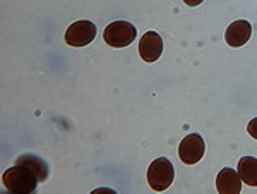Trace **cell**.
<instances>
[{
  "instance_id": "obj_1",
  "label": "cell",
  "mask_w": 257,
  "mask_h": 194,
  "mask_svg": "<svg viewBox=\"0 0 257 194\" xmlns=\"http://www.w3.org/2000/svg\"><path fill=\"white\" fill-rule=\"evenodd\" d=\"M2 182L6 185L7 191L14 194H30L36 189L40 180L36 179V175L28 167L16 163L14 167L7 168L4 172Z\"/></svg>"
},
{
  "instance_id": "obj_2",
  "label": "cell",
  "mask_w": 257,
  "mask_h": 194,
  "mask_svg": "<svg viewBox=\"0 0 257 194\" xmlns=\"http://www.w3.org/2000/svg\"><path fill=\"white\" fill-rule=\"evenodd\" d=\"M173 180H175V168L165 156L156 158L148 167V184L153 191H167Z\"/></svg>"
},
{
  "instance_id": "obj_3",
  "label": "cell",
  "mask_w": 257,
  "mask_h": 194,
  "mask_svg": "<svg viewBox=\"0 0 257 194\" xmlns=\"http://www.w3.org/2000/svg\"><path fill=\"white\" fill-rule=\"evenodd\" d=\"M136 35H138V30H136V26L132 23H128V21H113V23L106 26L103 38H105V43L110 45V47L123 48L134 43Z\"/></svg>"
},
{
  "instance_id": "obj_4",
  "label": "cell",
  "mask_w": 257,
  "mask_h": 194,
  "mask_svg": "<svg viewBox=\"0 0 257 194\" xmlns=\"http://www.w3.org/2000/svg\"><path fill=\"white\" fill-rule=\"evenodd\" d=\"M96 36V26L91 21H77L65 31V43L70 47H86Z\"/></svg>"
},
{
  "instance_id": "obj_5",
  "label": "cell",
  "mask_w": 257,
  "mask_h": 194,
  "mask_svg": "<svg viewBox=\"0 0 257 194\" xmlns=\"http://www.w3.org/2000/svg\"><path fill=\"white\" fill-rule=\"evenodd\" d=\"M204 139L201 134H189L178 146V156L185 165H194L204 156Z\"/></svg>"
},
{
  "instance_id": "obj_6",
  "label": "cell",
  "mask_w": 257,
  "mask_h": 194,
  "mask_svg": "<svg viewBox=\"0 0 257 194\" xmlns=\"http://www.w3.org/2000/svg\"><path fill=\"white\" fill-rule=\"evenodd\" d=\"M163 52V40L156 31H148L139 41V55L144 62H156Z\"/></svg>"
},
{
  "instance_id": "obj_7",
  "label": "cell",
  "mask_w": 257,
  "mask_h": 194,
  "mask_svg": "<svg viewBox=\"0 0 257 194\" xmlns=\"http://www.w3.org/2000/svg\"><path fill=\"white\" fill-rule=\"evenodd\" d=\"M250 36H252V26L245 19H240V21L231 23L230 26L226 28V33H225L226 43L233 48L243 47V45L250 40Z\"/></svg>"
},
{
  "instance_id": "obj_8",
  "label": "cell",
  "mask_w": 257,
  "mask_h": 194,
  "mask_svg": "<svg viewBox=\"0 0 257 194\" xmlns=\"http://www.w3.org/2000/svg\"><path fill=\"white\" fill-rule=\"evenodd\" d=\"M216 189L219 194H238L242 191V179L238 172L230 167L221 168L216 175Z\"/></svg>"
},
{
  "instance_id": "obj_9",
  "label": "cell",
  "mask_w": 257,
  "mask_h": 194,
  "mask_svg": "<svg viewBox=\"0 0 257 194\" xmlns=\"http://www.w3.org/2000/svg\"><path fill=\"white\" fill-rule=\"evenodd\" d=\"M16 163L19 165H24V167H28L33 174L36 175V179L40 180V182H43V180L48 179V165L45 162L43 158H40V156L36 155H21L18 160H16Z\"/></svg>"
},
{
  "instance_id": "obj_10",
  "label": "cell",
  "mask_w": 257,
  "mask_h": 194,
  "mask_svg": "<svg viewBox=\"0 0 257 194\" xmlns=\"http://www.w3.org/2000/svg\"><path fill=\"white\" fill-rule=\"evenodd\" d=\"M238 175L243 184L257 187V158L254 156H243L238 162Z\"/></svg>"
},
{
  "instance_id": "obj_11",
  "label": "cell",
  "mask_w": 257,
  "mask_h": 194,
  "mask_svg": "<svg viewBox=\"0 0 257 194\" xmlns=\"http://www.w3.org/2000/svg\"><path fill=\"white\" fill-rule=\"evenodd\" d=\"M247 133L250 134L254 139H257V117H255V119H252V121L248 122V126H247Z\"/></svg>"
},
{
  "instance_id": "obj_12",
  "label": "cell",
  "mask_w": 257,
  "mask_h": 194,
  "mask_svg": "<svg viewBox=\"0 0 257 194\" xmlns=\"http://www.w3.org/2000/svg\"><path fill=\"white\" fill-rule=\"evenodd\" d=\"M185 4H187L189 7H196V6H199V4H202L204 0H184Z\"/></svg>"
}]
</instances>
